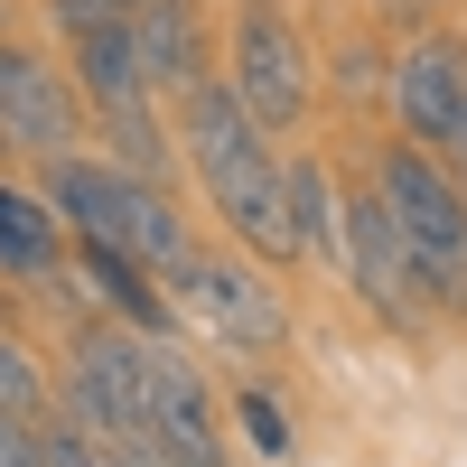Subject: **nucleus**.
Listing matches in <instances>:
<instances>
[{
    "label": "nucleus",
    "mask_w": 467,
    "mask_h": 467,
    "mask_svg": "<svg viewBox=\"0 0 467 467\" xmlns=\"http://www.w3.org/2000/svg\"><path fill=\"white\" fill-rule=\"evenodd\" d=\"M178 150L187 169H197L215 224L234 234V253L253 262H299V224H290V169L271 160V131L253 122V103L224 85V66L206 75V85L178 94Z\"/></svg>",
    "instance_id": "f257e3e1"
},
{
    "label": "nucleus",
    "mask_w": 467,
    "mask_h": 467,
    "mask_svg": "<svg viewBox=\"0 0 467 467\" xmlns=\"http://www.w3.org/2000/svg\"><path fill=\"white\" fill-rule=\"evenodd\" d=\"M47 206L66 215V234L75 244H122V253H140L160 281H178L187 271V253H197V234H187V215H178V197L160 178H140V169H122L103 150H66V160H47Z\"/></svg>",
    "instance_id": "f03ea898"
},
{
    "label": "nucleus",
    "mask_w": 467,
    "mask_h": 467,
    "mask_svg": "<svg viewBox=\"0 0 467 467\" xmlns=\"http://www.w3.org/2000/svg\"><path fill=\"white\" fill-rule=\"evenodd\" d=\"M365 169H374L383 206H393L402 244H411V262H420V290H431V308H440V318H467V187H458L420 140H402V131L374 140Z\"/></svg>",
    "instance_id": "7ed1b4c3"
},
{
    "label": "nucleus",
    "mask_w": 467,
    "mask_h": 467,
    "mask_svg": "<svg viewBox=\"0 0 467 467\" xmlns=\"http://www.w3.org/2000/svg\"><path fill=\"white\" fill-rule=\"evenodd\" d=\"M383 103H393V131L420 140V150L467 187V37H458V28L402 37L393 66H383Z\"/></svg>",
    "instance_id": "20e7f679"
},
{
    "label": "nucleus",
    "mask_w": 467,
    "mask_h": 467,
    "mask_svg": "<svg viewBox=\"0 0 467 467\" xmlns=\"http://www.w3.org/2000/svg\"><path fill=\"white\" fill-rule=\"evenodd\" d=\"M224 85L253 103L262 131H299V122H308V103H318V57H308V37L290 28L281 0H234Z\"/></svg>",
    "instance_id": "39448f33"
},
{
    "label": "nucleus",
    "mask_w": 467,
    "mask_h": 467,
    "mask_svg": "<svg viewBox=\"0 0 467 467\" xmlns=\"http://www.w3.org/2000/svg\"><path fill=\"white\" fill-rule=\"evenodd\" d=\"M57 411L85 420L94 440L150 431V337L122 327V318H85L66 365H57Z\"/></svg>",
    "instance_id": "423d86ee"
},
{
    "label": "nucleus",
    "mask_w": 467,
    "mask_h": 467,
    "mask_svg": "<svg viewBox=\"0 0 467 467\" xmlns=\"http://www.w3.org/2000/svg\"><path fill=\"white\" fill-rule=\"evenodd\" d=\"M169 299H178V318H197L234 356H281V337H290V299L271 290V271H253V253H187Z\"/></svg>",
    "instance_id": "0eeeda50"
},
{
    "label": "nucleus",
    "mask_w": 467,
    "mask_h": 467,
    "mask_svg": "<svg viewBox=\"0 0 467 467\" xmlns=\"http://www.w3.org/2000/svg\"><path fill=\"white\" fill-rule=\"evenodd\" d=\"M346 281L365 290V308L393 337H420V327L440 318L431 290H420V262L402 244V224H393V206H383V187H374V169L346 178Z\"/></svg>",
    "instance_id": "6e6552de"
},
{
    "label": "nucleus",
    "mask_w": 467,
    "mask_h": 467,
    "mask_svg": "<svg viewBox=\"0 0 467 467\" xmlns=\"http://www.w3.org/2000/svg\"><path fill=\"white\" fill-rule=\"evenodd\" d=\"M85 131H94V112L75 94V75L0 28V140L28 150V160H66V150H85Z\"/></svg>",
    "instance_id": "1a4fd4ad"
},
{
    "label": "nucleus",
    "mask_w": 467,
    "mask_h": 467,
    "mask_svg": "<svg viewBox=\"0 0 467 467\" xmlns=\"http://www.w3.org/2000/svg\"><path fill=\"white\" fill-rule=\"evenodd\" d=\"M150 431L187 467H224V402H215L206 365H187L178 337H150Z\"/></svg>",
    "instance_id": "9d476101"
},
{
    "label": "nucleus",
    "mask_w": 467,
    "mask_h": 467,
    "mask_svg": "<svg viewBox=\"0 0 467 467\" xmlns=\"http://www.w3.org/2000/svg\"><path fill=\"white\" fill-rule=\"evenodd\" d=\"M131 47H140L150 85H160L169 103H178L187 85H206V75H215V47H206L197 0H131Z\"/></svg>",
    "instance_id": "9b49d317"
},
{
    "label": "nucleus",
    "mask_w": 467,
    "mask_h": 467,
    "mask_svg": "<svg viewBox=\"0 0 467 467\" xmlns=\"http://www.w3.org/2000/svg\"><path fill=\"white\" fill-rule=\"evenodd\" d=\"M66 215L47 206V187H0V281H37L57 290L66 281Z\"/></svg>",
    "instance_id": "f8f14e48"
},
{
    "label": "nucleus",
    "mask_w": 467,
    "mask_h": 467,
    "mask_svg": "<svg viewBox=\"0 0 467 467\" xmlns=\"http://www.w3.org/2000/svg\"><path fill=\"white\" fill-rule=\"evenodd\" d=\"M290 169V224H299V262H318L346 281V178H327V160H281Z\"/></svg>",
    "instance_id": "ddd939ff"
},
{
    "label": "nucleus",
    "mask_w": 467,
    "mask_h": 467,
    "mask_svg": "<svg viewBox=\"0 0 467 467\" xmlns=\"http://www.w3.org/2000/svg\"><path fill=\"white\" fill-rule=\"evenodd\" d=\"M0 411L10 420H47L57 411V374H47V356H37L10 318H0Z\"/></svg>",
    "instance_id": "4468645a"
},
{
    "label": "nucleus",
    "mask_w": 467,
    "mask_h": 467,
    "mask_svg": "<svg viewBox=\"0 0 467 467\" xmlns=\"http://www.w3.org/2000/svg\"><path fill=\"white\" fill-rule=\"evenodd\" d=\"M234 431H244V440H253V458H271V467L290 458V411L271 402L262 383H244V393H234Z\"/></svg>",
    "instance_id": "2eb2a0df"
},
{
    "label": "nucleus",
    "mask_w": 467,
    "mask_h": 467,
    "mask_svg": "<svg viewBox=\"0 0 467 467\" xmlns=\"http://www.w3.org/2000/svg\"><path fill=\"white\" fill-rule=\"evenodd\" d=\"M37 467H122V458H112V449L85 431V420L47 411V420H37Z\"/></svg>",
    "instance_id": "dca6fc26"
},
{
    "label": "nucleus",
    "mask_w": 467,
    "mask_h": 467,
    "mask_svg": "<svg viewBox=\"0 0 467 467\" xmlns=\"http://www.w3.org/2000/svg\"><path fill=\"white\" fill-rule=\"evenodd\" d=\"M103 449L122 458V467H187V458H178V449H169L160 431H122V440H103Z\"/></svg>",
    "instance_id": "f3484780"
},
{
    "label": "nucleus",
    "mask_w": 467,
    "mask_h": 467,
    "mask_svg": "<svg viewBox=\"0 0 467 467\" xmlns=\"http://www.w3.org/2000/svg\"><path fill=\"white\" fill-rule=\"evenodd\" d=\"M0 28H10V0H0Z\"/></svg>",
    "instance_id": "a211bd4d"
}]
</instances>
